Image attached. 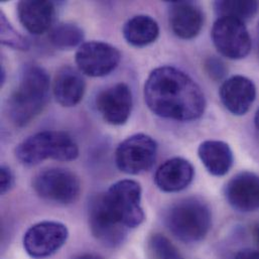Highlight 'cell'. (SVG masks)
I'll return each instance as SVG.
<instances>
[{"mask_svg":"<svg viewBox=\"0 0 259 259\" xmlns=\"http://www.w3.org/2000/svg\"><path fill=\"white\" fill-rule=\"evenodd\" d=\"M14 186V177L8 166L2 165L0 168V191L4 195Z\"/></svg>","mask_w":259,"mask_h":259,"instance_id":"26","label":"cell"},{"mask_svg":"<svg viewBox=\"0 0 259 259\" xmlns=\"http://www.w3.org/2000/svg\"><path fill=\"white\" fill-rule=\"evenodd\" d=\"M215 10L219 17H232L241 21L252 18L257 10V1H216Z\"/></svg>","mask_w":259,"mask_h":259,"instance_id":"22","label":"cell"},{"mask_svg":"<svg viewBox=\"0 0 259 259\" xmlns=\"http://www.w3.org/2000/svg\"><path fill=\"white\" fill-rule=\"evenodd\" d=\"M156 155V141L149 135L137 133L118 145L115 152V162L122 172L138 175L152 167Z\"/></svg>","mask_w":259,"mask_h":259,"instance_id":"7","label":"cell"},{"mask_svg":"<svg viewBox=\"0 0 259 259\" xmlns=\"http://www.w3.org/2000/svg\"><path fill=\"white\" fill-rule=\"evenodd\" d=\"M252 233H253V237H254L255 241L259 244V223L254 225L253 230H252Z\"/></svg>","mask_w":259,"mask_h":259,"instance_id":"29","label":"cell"},{"mask_svg":"<svg viewBox=\"0 0 259 259\" xmlns=\"http://www.w3.org/2000/svg\"><path fill=\"white\" fill-rule=\"evenodd\" d=\"M133 105L128 85L118 83L100 92L96 98V107L103 119L111 125H123L127 122Z\"/></svg>","mask_w":259,"mask_h":259,"instance_id":"12","label":"cell"},{"mask_svg":"<svg viewBox=\"0 0 259 259\" xmlns=\"http://www.w3.org/2000/svg\"><path fill=\"white\" fill-rule=\"evenodd\" d=\"M1 42L19 51H27L29 49L28 40L11 26L3 13H1Z\"/></svg>","mask_w":259,"mask_h":259,"instance_id":"24","label":"cell"},{"mask_svg":"<svg viewBox=\"0 0 259 259\" xmlns=\"http://www.w3.org/2000/svg\"><path fill=\"white\" fill-rule=\"evenodd\" d=\"M233 259H259V250L243 249L237 252Z\"/></svg>","mask_w":259,"mask_h":259,"instance_id":"27","label":"cell"},{"mask_svg":"<svg viewBox=\"0 0 259 259\" xmlns=\"http://www.w3.org/2000/svg\"><path fill=\"white\" fill-rule=\"evenodd\" d=\"M69 237L68 228L55 221H44L31 226L23 237V247L33 258H46L60 250Z\"/></svg>","mask_w":259,"mask_h":259,"instance_id":"10","label":"cell"},{"mask_svg":"<svg viewBox=\"0 0 259 259\" xmlns=\"http://www.w3.org/2000/svg\"><path fill=\"white\" fill-rule=\"evenodd\" d=\"M198 154L207 170L215 177L225 176L233 165V152L224 141L206 140L200 144Z\"/></svg>","mask_w":259,"mask_h":259,"instance_id":"19","label":"cell"},{"mask_svg":"<svg viewBox=\"0 0 259 259\" xmlns=\"http://www.w3.org/2000/svg\"><path fill=\"white\" fill-rule=\"evenodd\" d=\"M194 166L182 157H174L164 161L156 170L154 182L156 187L165 193L185 190L193 182Z\"/></svg>","mask_w":259,"mask_h":259,"instance_id":"16","label":"cell"},{"mask_svg":"<svg viewBox=\"0 0 259 259\" xmlns=\"http://www.w3.org/2000/svg\"><path fill=\"white\" fill-rule=\"evenodd\" d=\"M15 155L22 164L32 166L49 158L59 161L75 160L79 155V147L68 133L46 130L19 143Z\"/></svg>","mask_w":259,"mask_h":259,"instance_id":"4","label":"cell"},{"mask_svg":"<svg viewBox=\"0 0 259 259\" xmlns=\"http://www.w3.org/2000/svg\"><path fill=\"white\" fill-rule=\"evenodd\" d=\"M220 99L225 108L232 114H246L256 98L254 83L243 76H233L226 80L219 91Z\"/></svg>","mask_w":259,"mask_h":259,"instance_id":"14","label":"cell"},{"mask_svg":"<svg viewBox=\"0 0 259 259\" xmlns=\"http://www.w3.org/2000/svg\"><path fill=\"white\" fill-rule=\"evenodd\" d=\"M204 24V13L191 1H175L170 3L169 25L172 32L183 39L196 37Z\"/></svg>","mask_w":259,"mask_h":259,"instance_id":"15","label":"cell"},{"mask_svg":"<svg viewBox=\"0 0 259 259\" xmlns=\"http://www.w3.org/2000/svg\"><path fill=\"white\" fill-rule=\"evenodd\" d=\"M32 188L44 200L61 205L75 203L81 194L80 180L65 168H49L39 172L33 180Z\"/></svg>","mask_w":259,"mask_h":259,"instance_id":"6","label":"cell"},{"mask_svg":"<svg viewBox=\"0 0 259 259\" xmlns=\"http://www.w3.org/2000/svg\"><path fill=\"white\" fill-rule=\"evenodd\" d=\"M86 90V83L81 73L65 66L61 68L54 79L53 93L57 102L63 107H73L81 102Z\"/></svg>","mask_w":259,"mask_h":259,"instance_id":"18","label":"cell"},{"mask_svg":"<svg viewBox=\"0 0 259 259\" xmlns=\"http://www.w3.org/2000/svg\"><path fill=\"white\" fill-rule=\"evenodd\" d=\"M255 130H256V132H257V136H258L259 138V109L257 110V113H256V115H255Z\"/></svg>","mask_w":259,"mask_h":259,"instance_id":"30","label":"cell"},{"mask_svg":"<svg viewBox=\"0 0 259 259\" xmlns=\"http://www.w3.org/2000/svg\"><path fill=\"white\" fill-rule=\"evenodd\" d=\"M148 243L155 259H184L179 249L161 234H153Z\"/></svg>","mask_w":259,"mask_h":259,"instance_id":"23","label":"cell"},{"mask_svg":"<svg viewBox=\"0 0 259 259\" xmlns=\"http://www.w3.org/2000/svg\"><path fill=\"white\" fill-rule=\"evenodd\" d=\"M225 197L229 205L243 213L259 210V176L242 171L234 176L225 187Z\"/></svg>","mask_w":259,"mask_h":259,"instance_id":"13","label":"cell"},{"mask_svg":"<svg viewBox=\"0 0 259 259\" xmlns=\"http://www.w3.org/2000/svg\"><path fill=\"white\" fill-rule=\"evenodd\" d=\"M164 223L179 240L185 243H197L209 233L212 214L206 203L191 197L171 205L165 212Z\"/></svg>","mask_w":259,"mask_h":259,"instance_id":"3","label":"cell"},{"mask_svg":"<svg viewBox=\"0 0 259 259\" xmlns=\"http://www.w3.org/2000/svg\"><path fill=\"white\" fill-rule=\"evenodd\" d=\"M50 77L37 65L24 67L17 88L8 101L9 116L17 126H24L46 107L50 94Z\"/></svg>","mask_w":259,"mask_h":259,"instance_id":"2","label":"cell"},{"mask_svg":"<svg viewBox=\"0 0 259 259\" xmlns=\"http://www.w3.org/2000/svg\"><path fill=\"white\" fill-rule=\"evenodd\" d=\"M89 225L93 236L108 247L121 245L127 236L128 229L110 214L102 194L94 197L89 205Z\"/></svg>","mask_w":259,"mask_h":259,"instance_id":"11","label":"cell"},{"mask_svg":"<svg viewBox=\"0 0 259 259\" xmlns=\"http://www.w3.org/2000/svg\"><path fill=\"white\" fill-rule=\"evenodd\" d=\"M144 99L155 115L176 121H193L206 109L200 86L185 72L170 66L159 67L148 76Z\"/></svg>","mask_w":259,"mask_h":259,"instance_id":"1","label":"cell"},{"mask_svg":"<svg viewBox=\"0 0 259 259\" xmlns=\"http://www.w3.org/2000/svg\"><path fill=\"white\" fill-rule=\"evenodd\" d=\"M212 39L218 52L230 60L244 59L251 50L249 32L236 18L219 17L212 28Z\"/></svg>","mask_w":259,"mask_h":259,"instance_id":"8","label":"cell"},{"mask_svg":"<svg viewBox=\"0 0 259 259\" xmlns=\"http://www.w3.org/2000/svg\"><path fill=\"white\" fill-rule=\"evenodd\" d=\"M110 214L127 229L138 227L145 218L141 207V187L132 180H123L112 185L102 194Z\"/></svg>","mask_w":259,"mask_h":259,"instance_id":"5","label":"cell"},{"mask_svg":"<svg viewBox=\"0 0 259 259\" xmlns=\"http://www.w3.org/2000/svg\"><path fill=\"white\" fill-rule=\"evenodd\" d=\"M55 14V5L51 1L27 0L17 4V15L20 23L34 35L44 34L51 28Z\"/></svg>","mask_w":259,"mask_h":259,"instance_id":"17","label":"cell"},{"mask_svg":"<svg viewBox=\"0 0 259 259\" xmlns=\"http://www.w3.org/2000/svg\"><path fill=\"white\" fill-rule=\"evenodd\" d=\"M74 259H104L97 254H92V253H86V254H81L79 256H76Z\"/></svg>","mask_w":259,"mask_h":259,"instance_id":"28","label":"cell"},{"mask_svg":"<svg viewBox=\"0 0 259 259\" xmlns=\"http://www.w3.org/2000/svg\"><path fill=\"white\" fill-rule=\"evenodd\" d=\"M84 31L74 23L62 22L54 26L50 32L51 44L59 50H72L82 46Z\"/></svg>","mask_w":259,"mask_h":259,"instance_id":"21","label":"cell"},{"mask_svg":"<svg viewBox=\"0 0 259 259\" xmlns=\"http://www.w3.org/2000/svg\"><path fill=\"white\" fill-rule=\"evenodd\" d=\"M122 31L128 44L141 48L156 40L159 35V26L152 17L141 14L128 19Z\"/></svg>","mask_w":259,"mask_h":259,"instance_id":"20","label":"cell"},{"mask_svg":"<svg viewBox=\"0 0 259 259\" xmlns=\"http://www.w3.org/2000/svg\"><path fill=\"white\" fill-rule=\"evenodd\" d=\"M121 61L120 52L103 41H87L76 53V64L81 73L89 77H104L113 72Z\"/></svg>","mask_w":259,"mask_h":259,"instance_id":"9","label":"cell"},{"mask_svg":"<svg viewBox=\"0 0 259 259\" xmlns=\"http://www.w3.org/2000/svg\"><path fill=\"white\" fill-rule=\"evenodd\" d=\"M204 68L208 76L214 81L222 80L228 72L224 62L217 57H209L204 63Z\"/></svg>","mask_w":259,"mask_h":259,"instance_id":"25","label":"cell"}]
</instances>
